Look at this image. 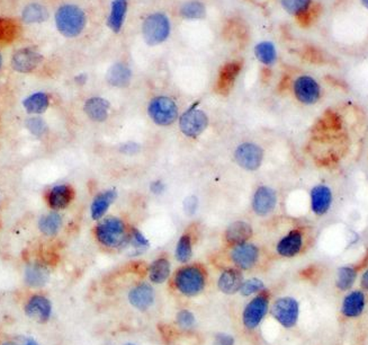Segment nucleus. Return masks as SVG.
<instances>
[{
    "mask_svg": "<svg viewBox=\"0 0 368 345\" xmlns=\"http://www.w3.org/2000/svg\"><path fill=\"white\" fill-rule=\"evenodd\" d=\"M25 345H39L37 343L34 341V339H27L26 343H25Z\"/></svg>",
    "mask_w": 368,
    "mask_h": 345,
    "instance_id": "obj_47",
    "label": "nucleus"
},
{
    "mask_svg": "<svg viewBox=\"0 0 368 345\" xmlns=\"http://www.w3.org/2000/svg\"><path fill=\"white\" fill-rule=\"evenodd\" d=\"M207 272L200 265H185L177 270L173 278V285L185 297H196L207 287Z\"/></svg>",
    "mask_w": 368,
    "mask_h": 345,
    "instance_id": "obj_1",
    "label": "nucleus"
},
{
    "mask_svg": "<svg viewBox=\"0 0 368 345\" xmlns=\"http://www.w3.org/2000/svg\"><path fill=\"white\" fill-rule=\"evenodd\" d=\"M184 208H185L186 212L189 214H193L198 208V199L195 196H189V198L186 199L185 202H184Z\"/></svg>",
    "mask_w": 368,
    "mask_h": 345,
    "instance_id": "obj_42",
    "label": "nucleus"
},
{
    "mask_svg": "<svg viewBox=\"0 0 368 345\" xmlns=\"http://www.w3.org/2000/svg\"><path fill=\"white\" fill-rule=\"evenodd\" d=\"M139 149L140 148L137 144H123L122 148H121V151L126 155H134V153H138Z\"/></svg>",
    "mask_w": 368,
    "mask_h": 345,
    "instance_id": "obj_44",
    "label": "nucleus"
},
{
    "mask_svg": "<svg viewBox=\"0 0 368 345\" xmlns=\"http://www.w3.org/2000/svg\"><path fill=\"white\" fill-rule=\"evenodd\" d=\"M23 21L27 24H34V23H42L48 18V10L41 5L32 3L27 6L23 12Z\"/></svg>",
    "mask_w": 368,
    "mask_h": 345,
    "instance_id": "obj_36",
    "label": "nucleus"
},
{
    "mask_svg": "<svg viewBox=\"0 0 368 345\" xmlns=\"http://www.w3.org/2000/svg\"><path fill=\"white\" fill-rule=\"evenodd\" d=\"M129 10L128 0H113L108 14L107 25L113 33L119 34L125 23L126 14Z\"/></svg>",
    "mask_w": 368,
    "mask_h": 345,
    "instance_id": "obj_24",
    "label": "nucleus"
},
{
    "mask_svg": "<svg viewBox=\"0 0 368 345\" xmlns=\"http://www.w3.org/2000/svg\"><path fill=\"white\" fill-rule=\"evenodd\" d=\"M61 226H62V217L55 211L45 214L39 220L40 230L49 237L57 235L60 230Z\"/></svg>",
    "mask_w": 368,
    "mask_h": 345,
    "instance_id": "obj_33",
    "label": "nucleus"
},
{
    "mask_svg": "<svg viewBox=\"0 0 368 345\" xmlns=\"http://www.w3.org/2000/svg\"><path fill=\"white\" fill-rule=\"evenodd\" d=\"M132 71L125 63L117 62L108 69L106 81L113 87L124 88L129 86Z\"/></svg>",
    "mask_w": 368,
    "mask_h": 345,
    "instance_id": "obj_27",
    "label": "nucleus"
},
{
    "mask_svg": "<svg viewBox=\"0 0 368 345\" xmlns=\"http://www.w3.org/2000/svg\"><path fill=\"white\" fill-rule=\"evenodd\" d=\"M3 345H12V344H3Z\"/></svg>",
    "mask_w": 368,
    "mask_h": 345,
    "instance_id": "obj_50",
    "label": "nucleus"
},
{
    "mask_svg": "<svg viewBox=\"0 0 368 345\" xmlns=\"http://www.w3.org/2000/svg\"><path fill=\"white\" fill-rule=\"evenodd\" d=\"M42 60L43 57L39 52L30 49H21L12 56V66L16 71L27 74L36 69Z\"/></svg>",
    "mask_w": 368,
    "mask_h": 345,
    "instance_id": "obj_20",
    "label": "nucleus"
},
{
    "mask_svg": "<svg viewBox=\"0 0 368 345\" xmlns=\"http://www.w3.org/2000/svg\"><path fill=\"white\" fill-rule=\"evenodd\" d=\"M213 345H234V337L225 333L218 334L214 339Z\"/></svg>",
    "mask_w": 368,
    "mask_h": 345,
    "instance_id": "obj_41",
    "label": "nucleus"
},
{
    "mask_svg": "<svg viewBox=\"0 0 368 345\" xmlns=\"http://www.w3.org/2000/svg\"><path fill=\"white\" fill-rule=\"evenodd\" d=\"M209 126V117L201 110L189 108L179 119V129L189 138H198Z\"/></svg>",
    "mask_w": 368,
    "mask_h": 345,
    "instance_id": "obj_12",
    "label": "nucleus"
},
{
    "mask_svg": "<svg viewBox=\"0 0 368 345\" xmlns=\"http://www.w3.org/2000/svg\"><path fill=\"white\" fill-rule=\"evenodd\" d=\"M117 193L115 190H108L105 192L100 193L94 199L91 207H90V213L94 220L102 219L104 214L107 212L108 208L116 200Z\"/></svg>",
    "mask_w": 368,
    "mask_h": 345,
    "instance_id": "obj_28",
    "label": "nucleus"
},
{
    "mask_svg": "<svg viewBox=\"0 0 368 345\" xmlns=\"http://www.w3.org/2000/svg\"><path fill=\"white\" fill-rule=\"evenodd\" d=\"M360 1L362 3V6L368 12V0H360Z\"/></svg>",
    "mask_w": 368,
    "mask_h": 345,
    "instance_id": "obj_46",
    "label": "nucleus"
},
{
    "mask_svg": "<svg viewBox=\"0 0 368 345\" xmlns=\"http://www.w3.org/2000/svg\"><path fill=\"white\" fill-rule=\"evenodd\" d=\"M367 294L362 289H351L346 292L340 306V312L346 319H358L365 312Z\"/></svg>",
    "mask_w": 368,
    "mask_h": 345,
    "instance_id": "obj_13",
    "label": "nucleus"
},
{
    "mask_svg": "<svg viewBox=\"0 0 368 345\" xmlns=\"http://www.w3.org/2000/svg\"><path fill=\"white\" fill-rule=\"evenodd\" d=\"M179 14L185 19H202L207 16V8L198 0H189L180 6Z\"/></svg>",
    "mask_w": 368,
    "mask_h": 345,
    "instance_id": "obj_34",
    "label": "nucleus"
},
{
    "mask_svg": "<svg viewBox=\"0 0 368 345\" xmlns=\"http://www.w3.org/2000/svg\"><path fill=\"white\" fill-rule=\"evenodd\" d=\"M265 290H266L265 283L261 279L252 278V279L243 281L239 292L243 294V297H250V296H254V294H261Z\"/></svg>",
    "mask_w": 368,
    "mask_h": 345,
    "instance_id": "obj_37",
    "label": "nucleus"
},
{
    "mask_svg": "<svg viewBox=\"0 0 368 345\" xmlns=\"http://www.w3.org/2000/svg\"><path fill=\"white\" fill-rule=\"evenodd\" d=\"M306 233L302 228L290 229L276 245V252L284 258L299 256L306 249Z\"/></svg>",
    "mask_w": 368,
    "mask_h": 345,
    "instance_id": "obj_11",
    "label": "nucleus"
},
{
    "mask_svg": "<svg viewBox=\"0 0 368 345\" xmlns=\"http://www.w3.org/2000/svg\"><path fill=\"white\" fill-rule=\"evenodd\" d=\"M170 32V19L164 12H152L142 23L144 41L151 47H156L167 41Z\"/></svg>",
    "mask_w": 368,
    "mask_h": 345,
    "instance_id": "obj_5",
    "label": "nucleus"
},
{
    "mask_svg": "<svg viewBox=\"0 0 368 345\" xmlns=\"http://www.w3.org/2000/svg\"><path fill=\"white\" fill-rule=\"evenodd\" d=\"M254 56L263 66L270 67L275 65L279 59V53L275 44L270 41H263L254 47Z\"/></svg>",
    "mask_w": 368,
    "mask_h": 345,
    "instance_id": "obj_31",
    "label": "nucleus"
},
{
    "mask_svg": "<svg viewBox=\"0 0 368 345\" xmlns=\"http://www.w3.org/2000/svg\"><path fill=\"white\" fill-rule=\"evenodd\" d=\"M243 274L239 269H227L222 272L218 280L219 290L225 294H236L240 292L243 285Z\"/></svg>",
    "mask_w": 368,
    "mask_h": 345,
    "instance_id": "obj_23",
    "label": "nucleus"
},
{
    "mask_svg": "<svg viewBox=\"0 0 368 345\" xmlns=\"http://www.w3.org/2000/svg\"><path fill=\"white\" fill-rule=\"evenodd\" d=\"M292 93L299 104L315 106L324 99V90L320 81L315 77L303 74L292 81Z\"/></svg>",
    "mask_w": 368,
    "mask_h": 345,
    "instance_id": "obj_4",
    "label": "nucleus"
},
{
    "mask_svg": "<svg viewBox=\"0 0 368 345\" xmlns=\"http://www.w3.org/2000/svg\"><path fill=\"white\" fill-rule=\"evenodd\" d=\"M310 210L313 216L324 218L333 210L335 203V193L331 186L326 183L315 184L308 193Z\"/></svg>",
    "mask_w": 368,
    "mask_h": 345,
    "instance_id": "obj_8",
    "label": "nucleus"
},
{
    "mask_svg": "<svg viewBox=\"0 0 368 345\" xmlns=\"http://www.w3.org/2000/svg\"><path fill=\"white\" fill-rule=\"evenodd\" d=\"M279 202V196L275 190L270 186H261L254 192L252 198V209L258 216H268L275 210Z\"/></svg>",
    "mask_w": 368,
    "mask_h": 345,
    "instance_id": "obj_16",
    "label": "nucleus"
},
{
    "mask_svg": "<svg viewBox=\"0 0 368 345\" xmlns=\"http://www.w3.org/2000/svg\"><path fill=\"white\" fill-rule=\"evenodd\" d=\"M87 18L80 7L63 5L55 12V25L63 36L76 37L80 35L86 27Z\"/></svg>",
    "mask_w": 368,
    "mask_h": 345,
    "instance_id": "obj_3",
    "label": "nucleus"
},
{
    "mask_svg": "<svg viewBox=\"0 0 368 345\" xmlns=\"http://www.w3.org/2000/svg\"><path fill=\"white\" fill-rule=\"evenodd\" d=\"M171 265L168 258H157L150 264L148 270V276L151 283L155 285H162L165 283L169 276H170Z\"/></svg>",
    "mask_w": 368,
    "mask_h": 345,
    "instance_id": "obj_29",
    "label": "nucleus"
},
{
    "mask_svg": "<svg viewBox=\"0 0 368 345\" xmlns=\"http://www.w3.org/2000/svg\"><path fill=\"white\" fill-rule=\"evenodd\" d=\"M150 189H151V192L155 193V194H161L165 191V184L162 183L161 180H156L150 185Z\"/></svg>",
    "mask_w": 368,
    "mask_h": 345,
    "instance_id": "obj_45",
    "label": "nucleus"
},
{
    "mask_svg": "<svg viewBox=\"0 0 368 345\" xmlns=\"http://www.w3.org/2000/svg\"><path fill=\"white\" fill-rule=\"evenodd\" d=\"M95 236L103 246L112 249H120L129 242L125 224L116 217L100 220L95 228Z\"/></svg>",
    "mask_w": 368,
    "mask_h": 345,
    "instance_id": "obj_2",
    "label": "nucleus"
},
{
    "mask_svg": "<svg viewBox=\"0 0 368 345\" xmlns=\"http://www.w3.org/2000/svg\"><path fill=\"white\" fill-rule=\"evenodd\" d=\"M252 237V226L247 222L237 221L231 224L225 231V239L232 246H237L240 244L248 243Z\"/></svg>",
    "mask_w": 368,
    "mask_h": 345,
    "instance_id": "obj_26",
    "label": "nucleus"
},
{
    "mask_svg": "<svg viewBox=\"0 0 368 345\" xmlns=\"http://www.w3.org/2000/svg\"><path fill=\"white\" fill-rule=\"evenodd\" d=\"M132 246L134 247L137 251H144L149 247V240L144 237L142 233L138 229L132 228L131 234L129 235V242Z\"/></svg>",
    "mask_w": 368,
    "mask_h": 345,
    "instance_id": "obj_40",
    "label": "nucleus"
},
{
    "mask_svg": "<svg viewBox=\"0 0 368 345\" xmlns=\"http://www.w3.org/2000/svg\"><path fill=\"white\" fill-rule=\"evenodd\" d=\"M25 312L30 319L37 323H46L52 314V303L48 298L35 294L27 301Z\"/></svg>",
    "mask_w": 368,
    "mask_h": 345,
    "instance_id": "obj_18",
    "label": "nucleus"
},
{
    "mask_svg": "<svg viewBox=\"0 0 368 345\" xmlns=\"http://www.w3.org/2000/svg\"><path fill=\"white\" fill-rule=\"evenodd\" d=\"M358 281H360V287L362 292H365L366 294H368V265L364 269V270H362Z\"/></svg>",
    "mask_w": 368,
    "mask_h": 345,
    "instance_id": "obj_43",
    "label": "nucleus"
},
{
    "mask_svg": "<svg viewBox=\"0 0 368 345\" xmlns=\"http://www.w3.org/2000/svg\"><path fill=\"white\" fill-rule=\"evenodd\" d=\"M272 319L281 326L290 330L297 326L299 319V303L295 298L285 296L279 297L272 303L270 308Z\"/></svg>",
    "mask_w": 368,
    "mask_h": 345,
    "instance_id": "obj_7",
    "label": "nucleus"
},
{
    "mask_svg": "<svg viewBox=\"0 0 368 345\" xmlns=\"http://www.w3.org/2000/svg\"><path fill=\"white\" fill-rule=\"evenodd\" d=\"M270 308V294L265 290L256 294L252 301L245 305L243 312V324L245 330H254L259 328Z\"/></svg>",
    "mask_w": 368,
    "mask_h": 345,
    "instance_id": "obj_6",
    "label": "nucleus"
},
{
    "mask_svg": "<svg viewBox=\"0 0 368 345\" xmlns=\"http://www.w3.org/2000/svg\"><path fill=\"white\" fill-rule=\"evenodd\" d=\"M49 271L46 267L39 263H33L26 267L25 270V283L32 288H41L48 283Z\"/></svg>",
    "mask_w": 368,
    "mask_h": 345,
    "instance_id": "obj_30",
    "label": "nucleus"
},
{
    "mask_svg": "<svg viewBox=\"0 0 368 345\" xmlns=\"http://www.w3.org/2000/svg\"><path fill=\"white\" fill-rule=\"evenodd\" d=\"M128 299L135 310L147 312L156 301V292L149 283H139L130 290Z\"/></svg>",
    "mask_w": 368,
    "mask_h": 345,
    "instance_id": "obj_17",
    "label": "nucleus"
},
{
    "mask_svg": "<svg viewBox=\"0 0 368 345\" xmlns=\"http://www.w3.org/2000/svg\"><path fill=\"white\" fill-rule=\"evenodd\" d=\"M25 126L34 137H37V138L43 137L48 130V126L45 124V121L40 117H28L25 122Z\"/></svg>",
    "mask_w": 368,
    "mask_h": 345,
    "instance_id": "obj_38",
    "label": "nucleus"
},
{
    "mask_svg": "<svg viewBox=\"0 0 368 345\" xmlns=\"http://www.w3.org/2000/svg\"><path fill=\"white\" fill-rule=\"evenodd\" d=\"M368 265V249L360 261L339 267L335 271V287L340 292H348L360 279L362 270Z\"/></svg>",
    "mask_w": 368,
    "mask_h": 345,
    "instance_id": "obj_10",
    "label": "nucleus"
},
{
    "mask_svg": "<svg viewBox=\"0 0 368 345\" xmlns=\"http://www.w3.org/2000/svg\"><path fill=\"white\" fill-rule=\"evenodd\" d=\"M1 63H3V60H1V56H0V68H1Z\"/></svg>",
    "mask_w": 368,
    "mask_h": 345,
    "instance_id": "obj_48",
    "label": "nucleus"
},
{
    "mask_svg": "<svg viewBox=\"0 0 368 345\" xmlns=\"http://www.w3.org/2000/svg\"><path fill=\"white\" fill-rule=\"evenodd\" d=\"M234 158L243 169L257 171L263 164V151L258 144L245 142L236 149Z\"/></svg>",
    "mask_w": 368,
    "mask_h": 345,
    "instance_id": "obj_14",
    "label": "nucleus"
},
{
    "mask_svg": "<svg viewBox=\"0 0 368 345\" xmlns=\"http://www.w3.org/2000/svg\"><path fill=\"white\" fill-rule=\"evenodd\" d=\"M230 256L231 261L234 262V264L237 267V269L247 271L256 267L258 261H259L261 252L254 244L243 243L234 246L231 251Z\"/></svg>",
    "mask_w": 368,
    "mask_h": 345,
    "instance_id": "obj_15",
    "label": "nucleus"
},
{
    "mask_svg": "<svg viewBox=\"0 0 368 345\" xmlns=\"http://www.w3.org/2000/svg\"><path fill=\"white\" fill-rule=\"evenodd\" d=\"M124 345H137V344H134V343H126V344H124Z\"/></svg>",
    "mask_w": 368,
    "mask_h": 345,
    "instance_id": "obj_49",
    "label": "nucleus"
},
{
    "mask_svg": "<svg viewBox=\"0 0 368 345\" xmlns=\"http://www.w3.org/2000/svg\"><path fill=\"white\" fill-rule=\"evenodd\" d=\"M281 8L299 22H308L315 10V0H281Z\"/></svg>",
    "mask_w": 368,
    "mask_h": 345,
    "instance_id": "obj_21",
    "label": "nucleus"
},
{
    "mask_svg": "<svg viewBox=\"0 0 368 345\" xmlns=\"http://www.w3.org/2000/svg\"><path fill=\"white\" fill-rule=\"evenodd\" d=\"M176 321L182 330H191L195 325L194 314L189 310H182L177 312Z\"/></svg>",
    "mask_w": 368,
    "mask_h": 345,
    "instance_id": "obj_39",
    "label": "nucleus"
},
{
    "mask_svg": "<svg viewBox=\"0 0 368 345\" xmlns=\"http://www.w3.org/2000/svg\"><path fill=\"white\" fill-rule=\"evenodd\" d=\"M111 104L107 99L103 97H91L85 103V113L90 120L95 122H104L107 120Z\"/></svg>",
    "mask_w": 368,
    "mask_h": 345,
    "instance_id": "obj_25",
    "label": "nucleus"
},
{
    "mask_svg": "<svg viewBox=\"0 0 368 345\" xmlns=\"http://www.w3.org/2000/svg\"><path fill=\"white\" fill-rule=\"evenodd\" d=\"M243 65L239 61H232V62L225 63L220 70L219 78H218V90L220 94L228 95L230 90L234 87V83L237 81L238 76L240 75Z\"/></svg>",
    "mask_w": 368,
    "mask_h": 345,
    "instance_id": "obj_22",
    "label": "nucleus"
},
{
    "mask_svg": "<svg viewBox=\"0 0 368 345\" xmlns=\"http://www.w3.org/2000/svg\"><path fill=\"white\" fill-rule=\"evenodd\" d=\"M23 106H24L25 111L30 115H42L50 106V99H49L48 94L40 92V93L32 94L30 96L25 99Z\"/></svg>",
    "mask_w": 368,
    "mask_h": 345,
    "instance_id": "obj_32",
    "label": "nucleus"
},
{
    "mask_svg": "<svg viewBox=\"0 0 368 345\" xmlns=\"http://www.w3.org/2000/svg\"><path fill=\"white\" fill-rule=\"evenodd\" d=\"M175 255H176L177 261L184 264L191 261L193 256V242L192 237L189 234H184L178 240Z\"/></svg>",
    "mask_w": 368,
    "mask_h": 345,
    "instance_id": "obj_35",
    "label": "nucleus"
},
{
    "mask_svg": "<svg viewBox=\"0 0 368 345\" xmlns=\"http://www.w3.org/2000/svg\"><path fill=\"white\" fill-rule=\"evenodd\" d=\"M148 115L158 126H170L178 117V106L170 97L157 96L151 99L148 106Z\"/></svg>",
    "mask_w": 368,
    "mask_h": 345,
    "instance_id": "obj_9",
    "label": "nucleus"
},
{
    "mask_svg": "<svg viewBox=\"0 0 368 345\" xmlns=\"http://www.w3.org/2000/svg\"><path fill=\"white\" fill-rule=\"evenodd\" d=\"M73 198H75V191L71 186L61 184V185L53 186L52 189L49 190L46 202L52 210L59 211L69 207Z\"/></svg>",
    "mask_w": 368,
    "mask_h": 345,
    "instance_id": "obj_19",
    "label": "nucleus"
}]
</instances>
